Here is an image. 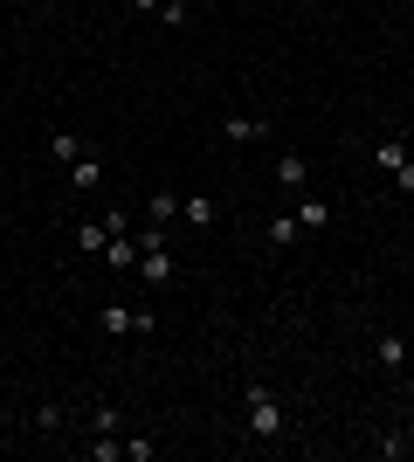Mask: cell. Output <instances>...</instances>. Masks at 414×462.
Returning <instances> with one entry per match:
<instances>
[{
  "mask_svg": "<svg viewBox=\"0 0 414 462\" xmlns=\"http://www.w3.org/2000/svg\"><path fill=\"white\" fill-rule=\"evenodd\" d=\"M221 131H228V138H242V145H256V138H269V118H221Z\"/></svg>",
  "mask_w": 414,
  "mask_h": 462,
  "instance_id": "obj_3",
  "label": "cell"
},
{
  "mask_svg": "<svg viewBox=\"0 0 414 462\" xmlns=\"http://www.w3.org/2000/svg\"><path fill=\"white\" fill-rule=\"evenodd\" d=\"M77 249L104 256V249H111V221H83V228H77Z\"/></svg>",
  "mask_w": 414,
  "mask_h": 462,
  "instance_id": "obj_7",
  "label": "cell"
},
{
  "mask_svg": "<svg viewBox=\"0 0 414 462\" xmlns=\"http://www.w3.org/2000/svg\"><path fill=\"white\" fill-rule=\"evenodd\" d=\"M249 435H256V441L284 435V400H277L269 386H249Z\"/></svg>",
  "mask_w": 414,
  "mask_h": 462,
  "instance_id": "obj_1",
  "label": "cell"
},
{
  "mask_svg": "<svg viewBox=\"0 0 414 462\" xmlns=\"http://www.w3.org/2000/svg\"><path fill=\"white\" fill-rule=\"evenodd\" d=\"M373 359L387 366V373H401V366H408V338H401V332H380V338H373Z\"/></svg>",
  "mask_w": 414,
  "mask_h": 462,
  "instance_id": "obj_2",
  "label": "cell"
},
{
  "mask_svg": "<svg viewBox=\"0 0 414 462\" xmlns=\"http://www.w3.org/2000/svg\"><path fill=\"white\" fill-rule=\"evenodd\" d=\"M297 235H304V221H297V214H284V221H269V242H277V249H290Z\"/></svg>",
  "mask_w": 414,
  "mask_h": 462,
  "instance_id": "obj_13",
  "label": "cell"
},
{
  "mask_svg": "<svg viewBox=\"0 0 414 462\" xmlns=\"http://www.w3.org/2000/svg\"><path fill=\"white\" fill-rule=\"evenodd\" d=\"M297 221H304V228H332V201L304 194V201H297Z\"/></svg>",
  "mask_w": 414,
  "mask_h": 462,
  "instance_id": "obj_6",
  "label": "cell"
},
{
  "mask_svg": "<svg viewBox=\"0 0 414 462\" xmlns=\"http://www.w3.org/2000/svg\"><path fill=\"white\" fill-rule=\"evenodd\" d=\"M393 180H401V194H414V159L401 166V173H393Z\"/></svg>",
  "mask_w": 414,
  "mask_h": 462,
  "instance_id": "obj_16",
  "label": "cell"
},
{
  "mask_svg": "<svg viewBox=\"0 0 414 462\" xmlns=\"http://www.w3.org/2000/svg\"><path fill=\"white\" fill-rule=\"evenodd\" d=\"M180 221H194V228H214V221H221V207L207 201V194H194V201H180Z\"/></svg>",
  "mask_w": 414,
  "mask_h": 462,
  "instance_id": "obj_4",
  "label": "cell"
},
{
  "mask_svg": "<svg viewBox=\"0 0 414 462\" xmlns=\"http://www.w3.org/2000/svg\"><path fill=\"white\" fill-rule=\"evenodd\" d=\"M90 435H118V408H97V414H90Z\"/></svg>",
  "mask_w": 414,
  "mask_h": 462,
  "instance_id": "obj_15",
  "label": "cell"
},
{
  "mask_svg": "<svg viewBox=\"0 0 414 462\" xmlns=\"http://www.w3.org/2000/svg\"><path fill=\"white\" fill-rule=\"evenodd\" d=\"M131 7H138V14H159V7H166V0H131Z\"/></svg>",
  "mask_w": 414,
  "mask_h": 462,
  "instance_id": "obj_17",
  "label": "cell"
},
{
  "mask_svg": "<svg viewBox=\"0 0 414 462\" xmlns=\"http://www.w3.org/2000/svg\"><path fill=\"white\" fill-rule=\"evenodd\" d=\"M97 180H104V166H97V159H90V153H83L77 166H70V186H77V194H90V186H97Z\"/></svg>",
  "mask_w": 414,
  "mask_h": 462,
  "instance_id": "obj_11",
  "label": "cell"
},
{
  "mask_svg": "<svg viewBox=\"0 0 414 462\" xmlns=\"http://www.w3.org/2000/svg\"><path fill=\"white\" fill-rule=\"evenodd\" d=\"M138 256H145V249H138V242H125V235H111V249H104V262H111V269H131Z\"/></svg>",
  "mask_w": 414,
  "mask_h": 462,
  "instance_id": "obj_9",
  "label": "cell"
},
{
  "mask_svg": "<svg viewBox=\"0 0 414 462\" xmlns=\"http://www.w3.org/2000/svg\"><path fill=\"white\" fill-rule=\"evenodd\" d=\"M49 159L77 166V159H83V138H77V131H55V138H49Z\"/></svg>",
  "mask_w": 414,
  "mask_h": 462,
  "instance_id": "obj_10",
  "label": "cell"
},
{
  "mask_svg": "<svg viewBox=\"0 0 414 462\" xmlns=\"http://www.w3.org/2000/svg\"><path fill=\"white\" fill-rule=\"evenodd\" d=\"M373 166L401 173V166H408V145H401V138H373Z\"/></svg>",
  "mask_w": 414,
  "mask_h": 462,
  "instance_id": "obj_5",
  "label": "cell"
},
{
  "mask_svg": "<svg viewBox=\"0 0 414 462\" xmlns=\"http://www.w3.org/2000/svg\"><path fill=\"white\" fill-rule=\"evenodd\" d=\"M277 180H284V186H297V194H304V186H310V166H304V159H297V153H284V159H277Z\"/></svg>",
  "mask_w": 414,
  "mask_h": 462,
  "instance_id": "obj_8",
  "label": "cell"
},
{
  "mask_svg": "<svg viewBox=\"0 0 414 462\" xmlns=\"http://www.w3.org/2000/svg\"><path fill=\"white\" fill-rule=\"evenodd\" d=\"M90 456H97V462H118V456H125V441H111V435H90Z\"/></svg>",
  "mask_w": 414,
  "mask_h": 462,
  "instance_id": "obj_14",
  "label": "cell"
},
{
  "mask_svg": "<svg viewBox=\"0 0 414 462\" xmlns=\"http://www.w3.org/2000/svg\"><path fill=\"white\" fill-rule=\"evenodd\" d=\"M166 221H180V194H153V228H166Z\"/></svg>",
  "mask_w": 414,
  "mask_h": 462,
  "instance_id": "obj_12",
  "label": "cell"
}]
</instances>
